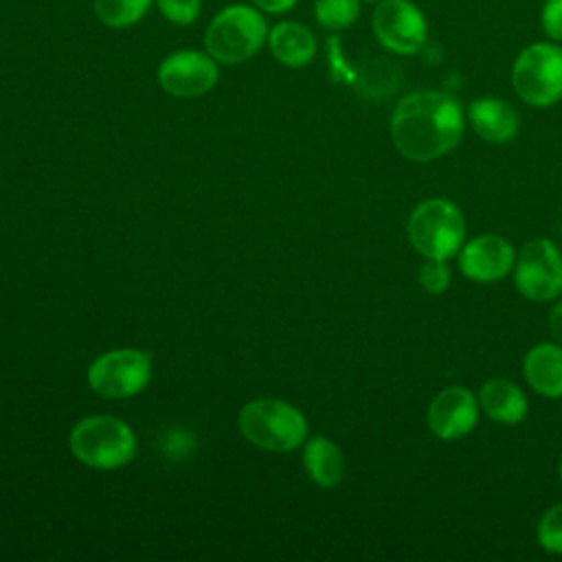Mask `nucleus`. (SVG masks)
Masks as SVG:
<instances>
[{"instance_id":"f257e3e1","label":"nucleus","mask_w":562,"mask_h":562,"mask_svg":"<svg viewBox=\"0 0 562 562\" xmlns=\"http://www.w3.org/2000/svg\"><path fill=\"white\" fill-rule=\"evenodd\" d=\"M463 112L454 97L437 90L406 94L391 119L397 151L415 162L448 154L463 136Z\"/></svg>"},{"instance_id":"f03ea898","label":"nucleus","mask_w":562,"mask_h":562,"mask_svg":"<svg viewBox=\"0 0 562 562\" xmlns=\"http://www.w3.org/2000/svg\"><path fill=\"white\" fill-rule=\"evenodd\" d=\"M239 432L257 448L290 452L307 437V422L299 408L277 397H257L241 406Z\"/></svg>"},{"instance_id":"7ed1b4c3","label":"nucleus","mask_w":562,"mask_h":562,"mask_svg":"<svg viewBox=\"0 0 562 562\" xmlns=\"http://www.w3.org/2000/svg\"><path fill=\"white\" fill-rule=\"evenodd\" d=\"M268 40V24L255 4H228L213 15L204 31L206 53L220 64L250 59Z\"/></svg>"},{"instance_id":"20e7f679","label":"nucleus","mask_w":562,"mask_h":562,"mask_svg":"<svg viewBox=\"0 0 562 562\" xmlns=\"http://www.w3.org/2000/svg\"><path fill=\"white\" fill-rule=\"evenodd\" d=\"M77 461L97 470H114L136 457L132 428L112 415H90L79 419L68 437Z\"/></svg>"},{"instance_id":"39448f33","label":"nucleus","mask_w":562,"mask_h":562,"mask_svg":"<svg viewBox=\"0 0 562 562\" xmlns=\"http://www.w3.org/2000/svg\"><path fill=\"white\" fill-rule=\"evenodd\" d=\"M408 237L426 259H450L463 246L465 222L457 204L432 198L411 213Z\"/></svg>"},{"instance_id":"423d86ee","label":"nucleus","mask_w":562,"mask_h":562,"mask_svg":"<svg viewBox=\"0 0 562 562\" xmlns=\"http://www.w3.org/2000/svg\"><path fill=\"white\" fill-rule=\"evenodd\" d=\"M516 94L533 105L547 108L562 99V46L536 42L522 48L512 66Z\"/></svg>"},{"instance_id":"0eeeda50","label":"nucleus","mask_w":562,"mask_h":562,"mask_svg":"<svg viewBox=\"0 0 562 562\" xmlns=\"http://www.w3.org/2000/svg\"><path fill=\"white\" fill-rule=\"evenodd\" d=\"M86 378L101 397H132L149 384L151 358L140 349H112L90 362Z\"/></svg>"},{"instance_id":"6e6552de","label":"nucleus","mask_w":562,"mask_h":562,"mask_svg":"<svg viewBox=\"0 0 562 562\" xmlns=\"http://www.w3.org/2000/svg\"><path fill=\"white\" fill-rule=\"evenodd\" d=\"M375 40L395 55H415L428 37V22L411 0H380L371 15Z\"/></svg>"},{"instance_id":"1a4fd4ad","label":"nucleus","mask_w":562,"mask_h":562,"mask_svg":"<svg viewBox=\"0 0 562 562\" xmlns=\"http://www.w3.org/2000/svg\"><path fill=\"white\" fill-rule=\"evenodd\" d=\"M514 268L516 288L531 301H553L562 292V255L551 239L527 241Z\"/></svg>"},{"instance_id":"9d476101","label":"nucleus","mask_w":562,"mask_h":562,"mask_svg":"<svg viewBox=\"0 0 562 562\" xmlns=\"http://www.w3.org/2000/svg\"><path fill=\"white\" fill-rule=\"evenodd\" d=\"M220 79L217 61L209 53L176 50L158 66L160 88L178 99H191L209 92Z\"/></svg>"},{"instance_id":"9b49d317","label":"nucleus","mask_w":562,"mask_h":562,"mask_svg":"<svg viewBox=\"0 0 562 562\" xmlns=\"http://www.w3.org/2000/svg\"><path fill=\"white\" fill-rule=\"evenodd\" d=\"M479 419V402L465 386H448L428 406L430 430L446 441L468 435Z\"/></svg>"},{"instance_id":"f8f14e48","label":"nucleus","mask_w":562,"mask_h":562,"mask_svg":"<svg viewBox=\"0 0 562 562\" xmlns=\"http://www.w3.org/2000/svg\"><path fill=\"white\" fill-rule=\"evenodd\" d=\"M514 248L498 235H481L459 250L461 272L479 283L501 281L514 268Z\"/></svg>"},{"instance_id":"ddd939ff","label":"nucleus","mask_w":562,"mask_h":562,"mask_svg":"<svg viewBox=\"0 0 562 562\" xmlns=\"http://www.w3.org/2000/svg\"><path fill=\"white\" fill-rule=\"evenodd\" d=\"M468 121L487 143H507L518 132L516 110L496 97H481L472 101L468 108Z\"/></svg>"},{"instance_id":"4468645a","label":"nucleus","mask_w":562,"mask_h":562,"mask_svg":"<svg viewBox=\"0 0 562 562\" xmlns=\"http://www.w3.org/2000/svg\"><path fill=\"white\" fill-rule=\"evenodd\" d=\"M268 46L272 57L290 68L307 66L316 55V40L312 31L294 20H283L268 31Z\"/></svg>"},{"instance_id":"2eb2a0df","label":"nucleus","mask_w":562,"mask_h":562,"mask_svg":"<svg viewBox=\"0 0 562 562\" xmlns=\"http://www.w3.org/2000/svg\"><path fill=\"white\" fill-rule=\"evenodd\" d=\"M522 371L536 393L544 397H562V347L558 342H540L529 349Z\"/></svg>"},{"instance_id":"dca6fc26","label":"nucleus","mask_w":562,"mask_h":562,"mask_svg":"<svg viewBox=\"0 0 562 562\" xmlns=\"http://www.w3.org/2000/svg\"><path fill=\"white\" fill-rule=\"evenodd\" d=\"M479 404L498 424H518L527 415V397L505 378L487 380L479 391Z\"/></svg>"},{"instance_id":"f3484780","label":"nucleus","mask_w":562,"mask_h":562,"mask_svg":"<svg viewBox=\"0 0 562 562\" xmlns=\"http://www.w3.org/2000/svg\"><path fill=\"white\" fill-rule=\"evenodd\" d=\"M303 465L310 479L321 487H334L345 474V457L327 437H312L303 450Z\"/></svg>"},{"instance_id":"a211bd4d","label":"nucleus","mask_w":562,"mask_h":562,"mask_svg":"<svg viewBox=\"0 0 562 562\" xmlns=\"http://www.w3.org/2000/svg\"><path fill=\"white\" fill-rule=\"evenodd\" d=\"M154 0H92L94 15L110 29H127L143 20Z\"/></svg>"},{"instance_id":"6ab92c4d","label":"nucleus","mask_w":562,"mask_h":562,"mask_svg":"<svg viewBox=\"0 0 562 562\" xmlns=\"http://www.w3.org/2000/svg\"><path fill=\"white\" fill-rule=\"evenodd\" d=\"M360 15V0H314V18L327 31H342Z\"/></svg>"},{"instance_id":"aec40b11","label":"nucleus","mask_w":562,"mask_h":562,"mask_svg":"<svg viewBox=\"0 0 562 562\" xmlns=\"http://www.w3.org/2000/svg\"><path fill=\"white\" fill-rule=\"evenodd\" d=\"M538 544L544 551L562 553V503L547 509L538 522Z\"/></svg>"},{"instance_id":"412c9836","label":"nucleus","mask_w":562,"mask_h":562,"mask_svg":"<svg viewBox=\"0 0 562 562\" xmlns=\"http://www.w3.org/2000/svg\"><path fill=\"white\" fill-rule=\"evenodd\" d=\"M160 15L178 26H189L198 20L202 0H154Z\"/></svg>"},{"instance_id":"4be33fe9","label":"nucleus","mask_w":562,"mask_h":562,"mask_svg":"<svg viewBox=\"0 0 562 562\" xmlns=\"http://www.w3.org/2000/svg\"><path fill=\"white\" fill-rule=\"evenodd\" d=\"M419 283L430 294L443 292L450 283V268L446 266V259H428L419 270Z\"/></svg>"},{"instance_id":"5701e85b","label":"nucleus","mask_w":562,"mask_h":562,"mask_svg":"<svg viewBox=\"0 0 562 562\" xmlns=\"http://www.w3.org/2000/svg\"><path fill=\"white\" fill-rule=\"evenodd\" d=\"M540 24L551 40L562 42V0H544L540 11Z\"/></svg>"},{"instance_id":"b1692460","label":"nucleus","mask_w":562,"mask_h":562,"mask_svg":"<svg viewBox=\"0 0 562 562\" xmlns=\"http://www.w3.org/2000/svg\"><path fill=\"white\" fill-rule=\"evenodd\" d=\"M252 4L266 13H285L296 4V0H252Z\"/></svg>"},{"instance_id":"393cba45","label":"nucleus","mask_w":562,"mask_h":562,"mask_svg":"<svg viewBox=\"0 0 562 562\" xmlns=\"http://www.w3.org/2000/svg\"><path fill=\"white\" fill-rule=\"evenodd\" d=\"M549 331L553 340L562 347V303L553 305V310L549 312Z\"/></svg>"},{"instance_id":"a878e982","label":"nucleus","mask_w":562,"mask_h":562,"mask_svg":"<svg viewBox=\"0 0 562 562\" xmlns=\"http://www.w3.org/2000/svg\"><path fill=\"white\" fill-rule=\"evenodd\" d=\"M367 2H380V0H367Z\"/></svg>"},{"instance_id":"bb28decb","label":"nucleus","mask_w":562,"mask_h":562,"mask_svg":"<svg viewBox=\"0 0 562 562\" xmlns=\"http://www.w3.org/2000/svg\"><path fill=\"white\" fill-rule=\"evenodd\" d=\"M560 479H562V468H560Z\"/></svg>"}]
</instances>
